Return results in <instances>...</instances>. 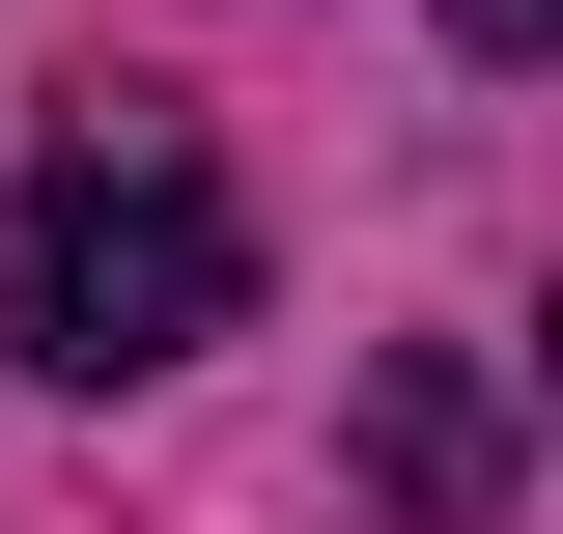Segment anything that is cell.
I'll return each instance as SVG.
<instances>
[{"label":"cell","instance_id":"6da1fadb","mask_svg":"<svg viewBox=\"0 0 563 534\" xmlns=\"http://www.w3.org/2000/svg\"><path fill=\"white\" fill-rule=\"evenodd\" d=\"M225 310H254V198H225L169 113H85L57 169H29V225H0V337H29L57 394H113V366H198Z\"/></svg>","mask_w":563,"mask_h":534},{"label":"cell","instance_id":"7a4b0ae2","mask_svg":"<svg viewBox=\"0 0 563 534\" xmlns=\"http://www.w3.org/2000/svg\"><path fill=\"white\" fill-rule=\"evenodd\" d=\"M366 507L395 534H479L507 507V366L479 337H395V366H366Z\"/></svg>","mask_w":563,"mask_h":534},{"label":"cell","instance_id":"3957f363","mask_svg":"<svg viewBox=\"0 0 563 534\" xmlns=\"http://www.w3.org/2000/svg\"><path fill=\"white\" fill-rule=\"evenodd\" d=\"M451 29H479V57H536V29H563V0H451Z\"/></svg>","mask_w":563,"mask_h":534}]
</instances>
